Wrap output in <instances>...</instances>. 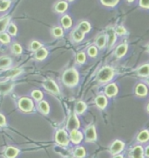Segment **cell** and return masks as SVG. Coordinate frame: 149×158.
<instances>
[{
    "label": "cell",
    "mask_w": 149,
    "mask_h": 158,
    "mask_svg": "<svg viewBox=\"0 0 149 158\" xmlns=\"http://www.w3.org/2000/svg\"><path fill=\"white\" fill-rule=\"evenodd\" d=\"M63 84L68 87H74L79 84V74L75 68H70L66 70L62 76Z\"/></svg>",
    "instance_id": "obj_1"
},
{
    "label": "cell",
    "mask_w": 149,
    "mask_h": 158,
    "mask_svg": "<svg viewBox=\"0 0 149 158\" xmlns=\"http://www.w3.org/2000/svg\"><path fill=\"white\" fill-rule=\"evenodd\" d=\"M115 71L111 66H103L100 70H99L97 75V79L100 84H107L109 83L114 77Z\"/></svg>",
    "instance_id": "obj_2"
},
{
    "label": "cell",
    "mask_w": 149,
    "mask_h": 158,
    "mask_svg": "<svg viewBox=\"0 0 149 158\" xmlns=\"http://www.w3.org/2000/svg\"><path fill=\"white\" fill-rule=\"evenodd\" d=\"M55 141L60 146H67L70 142L69 135L67 134V132L63 129L57 130L56 134H55Z\"/></svg>",
    "instance_id": "obj_3"
},
{
    "label": "cell",
    "mask_w": 149,
    "mask_h": 158,
    "mask_svg": "<svg viewBox=\"0 0 149 158\" xmlns=\"http://www.w3.org/2000/svg\"><path fill=\"white\" fill-rule=\"evenodd\" d=\"M85 140L87 143H94L97 140V131L94 125H89L85 130Z\"/></svg>",
    "instance_id": "obj_4"
},
{
    "label": "cell",
    "mask_w": 149,
    "mask_h": 158,
    "mask_svg": "<svg viewBox=\"0 0 149 158\" xmlns=\"http://www.w3.org/2000/svg\"><path fill=\"white\" fill-rule=\"evenodd\" d=\"M19 109L24 112H31L33 110V101L28 98H22L19 101Z\"/></svg>",
    "instance_id": "obj_5"
},
{
    "label": "cell",
    "mask_w": 149,
    "mask_h": 158,
    "mask_svg": "<svg viewBox=\"0 0 149 158\" xmlns=\"http://www.w3.org/2000/svg\"><path fill=\"white\" fill-rule=\"evenodd\" d=\"M125 149V143L124 142H122L121 140H114L110 145V153L112 154V156H115L120 154L121 151H123V149Z\"/></svg>",
    "instance_id": "obj_6"
},
{
    "label": "cell",
    "mask_w": 149,
    "mask_h": 158,
    "mask_svg": "<svg viewBox=\"0 0 149 158\" xmlns=\"http://www.w3.org/2000/svg\"><path fill=\"white\" fill-rule=\"evenodd\" d=\"M79 127H80V122H79L77 115L75 113L71 115L70 117L68 118V121H67L66 129L69 131H72L74 130H79Z\"/></svg>",
    "instance_id": "obj_7"
},
{
    "label": "cell",
    "mask_w": 149,
    "mask_h": 158,
    "mask_svg": "<svg viewBox=\"0 0 149 158\" xmlns=\"http://www.w3.org/2000/svg\"><path fill=\"white\" fill-rule=\"evenodd\" d=\"M106 35L107 38V45L108 48H112L117 41V34L115 32V29H113L112 27H108L107 29Z\"/></svg>",
    "instance_id": "obj_8"
},
{
    "label": "cell",
    "mask_w": 149,
    "mask_h": 158,
    "mask_svg": "<svg viewBox=\"0 0 149 158\" xmlns=\"http://www.w3.org/2000/svg\"><path fill=\"white\" fill-rule=\"evenodd\" d=\"M44 88L46 89L47 91L51 92L52 94H59V88L57 85V84L51 79H47L43 84Z\"/></svg>",
    "instance_id": "obj_9"
},
{
    "label": "cell",
    "mask_w": 149,
    "mask_h": 158,
    "mask_svg": "<svg viewBox=\"0 0 149 158\" xmlns=\"http://www.w3.org/2000/svg\"><path fill=\"white\" fill-rule=\"evenodd\" d=\"M130 158H145L144 148L141 145H135L134 146L129 153Z\"/></svg>",
    "instance_id": "obj_10"
},
{
    "label": "cell",
    "mask_w": 149,
    "mask_h": 158,
    "mask_svg": "<svg viewBox=\"0 0 149 158\" xmlns=\"http://www.w3.org/2000/svg\"><path fill=\"white\" fill-rule=\"evenodd\" d=\"M134 92L138 98H145L148 94V88L144 83H139L135 86Z\"/></svg>",
    "instance_id": "obj_11"
},
{
    "label": "cell",
    "mask_w": 149,
    "mask_h": 158,
    "mask_svg": "<svg viewBox=\"0 0 149 158\" xmlns=\"http://www.w3.org/2000/svg\"><path fill=\"white\" fill-rule=\"evenodd\" d=\"M118 92H119V88L115 83L107 84L104 90V93L107 96V98H113L117 96Z\"/></svg>",
    "instance_id": "obj_12"
},
{
    "label": "cell",
    "mask_w": 149,
    "mask_h": 158,
    "mask_svg": "<svg viewBox=\"0 0 149 158\" xmlns=\"http://www.w3.org/2000/svg\"><path fill=\"white\" fill-rule=\"evenodd\" d=\"M69 138H70L71 142L73 144H79L84 138V135L79 130H72V131H70V134H69Z\"/></svg>",
    "instance_id": "obj_13"
},
{
    "label": "cell",
    "mask_w": 149,
    "mask_h": 158,
    "mask_svg": "<svg viewBox=\"0 0 149 158\" xmlns=\"http://www.w3.org/2000/svg\"><path fill=\"white\" fill-rule=\"evenodd\" d=\"M94 103H95L96 107L98 108L99 110L106 109L107 104H108V99H107V96L103 95V94L98 95L95 98V100H94Z\"/></svg>",
    "instance_id": "obj_14"
},
{
    "label": "cell",
    "mask_w": 149,
    "mask_h": 158,
    "mask_svg": "<svg viewBox=\"0 0 149 158\" xmlns=\"http://www.w3.org/2000/svg\"><path fill=\"white\" fill-rule=\"evenodd\" d=\"M127 50H128V45L126 43H122L121 44H119L118 46L116 47L115 51H114V55L116 56L118 59H120L121 57L125 56L127 52Z\"/></svg>",
    "instance_id": "obj_15"
},
{
    "label": "cell",
    "mask_w": 149,
    "mask_h": 158,
    "mask_svg": "<svg viewBox=\"0 0 149 158\" xmlns=\"http://www.w3.org/2000/svg\"><path fill=\"white\" fill-rule=\"evenodd\" d=\"M107 38L106 33H101V34L98 35L95 38V45L99 50H103L105 47L107 46Z\"/></svg>",
    "instance_id": "obj_16"
},
{
    "label": "cell",
    "mask_w": 149,
    "mask_h": 158,
    "mask_svg": "<svg viewBox=\"0 0 149 158\" xmlns=\"http://www.w3.org/2000/svg\"><path fill=\"white\" fill-rule=\"evenodd\" d=\"M85 34L82 32L80 30H79L78 28H75L71 33V37L73 40V42L80 43L81 41H83V39L85 38Z\"/></svg>",
    "instance_id": "obj_17"
},
{
    "label": "cell",
    "mask_w": 149,
    "mask_h": 158,
    "mask_svg": "<svg viewBox=\"0 0 149 158\" xmlns=\"http://www.w3.org/2000/svg\"><path fill=\"white\" fill-rule=\"evenodd\" d=\"M137 75L140 77H149V64H144L140 65V67L137 68L136 70Z\"/></svg>",
    "instance_id": "obj_18"
},
{
    "label": "cell",
    "mask_w": 149,
    "mask_h": 158,
    "mask_svg": "<svg viewBox=\"0 0 149 158\" xmlns=\"http://www.w3.org/2000/svg\"><path fill=\"white\" fill-rule=\"evenodd\" d=\"M136 140L140 143H146L149 141V130H142L139 132L137 135Z\"/></svg>",
    "instance_id": "obj_19"
},
{
    "label": "cell",
    "mask_w": 149,
    "mask_h": 158,
    "mask_svg": "<svg viewBox=\"0 0 149 158\" xmlns=\"http://www.w3.org/2000/svg\"><path fill=\"white\" fill-rule=\"evenodd\" d=\"M19 149L15 148V147H7L5 149L4 155L6 158H16V156L19 155Z\"/></svg>",
    "instance_id": "obj_20"
},
{
    "label": "cell",
    "mask_w": 149,
    "mask_h": 158,
    "mask_svg": "<svg viewBox=\"0 0 149 158\" xmlns=\"http://www.w3.org/2000/svg\"><path fill=\"white\" fill-rule=\"evenodd\" d=\"M67 8H68V4H67L66 1H64V0L57 2L56 5L54 6L55 11L58 12V13H64L65 10H67Z\"/></svg>",
    "instance_id": "obj_21"
},
{
    "label": "cell",
    "mask_w": 149,
    "mask_h": 158,
    "mask_svg": "<svg viewBox=\"0 0 149 158\" xmlns=\"http://www.w3.org/2000/svg\"><path fill=\"white\" fill-rule=\"evenodd\" d=\"M86 109H87L86 103L83 101H79V102H77L76 105H75V114L76 115H82L86 110Z\"/></svg>",
    "instance_id": "obj_22"
},
{
    "label": "cell",
    "mask_w": 149,
    "mask_h": 158,
    "mask_svg": "<svg viewBox=\"0 0 149 158\" xmlns=\"http://www.w3.org/2000/svg\"><path fill=\"white\" fill-rule=\"evenodd\" d=\"M77 28L79 29V30H80L82 32H84L85 34H86V33L90 32V31H91V29H92V25H91V23H89L88 21L83 20V21H81V22L78 24Z\"/></svg>",
    "instance_id": "obj_23"
},
{
    "label": "cell",
    "mask_w": 149,
    "mask_h": 158,
    "mask_svg": "<svg viewBox=\"0 0 149 158\" xmlns=\"http://www.w3.org/2000/svg\"><path fill=\"white\" fill-rule=\"evenodd\" d=\"M60 23L64 29H69L72 25V20L69 15H64L60 19Z\"/></svg>",
    "instance_id": "obj_24"
},
{
    "label": "cell",
    "mask_w": 149,
    "mask_h": 158,
    "mask_svg": "<svg viewBox=\"0 0 149 158\" xmlns=\"http://www.w3.org/2000/svg\"><path fill=\"white\" fill-rule=\"evenodd\" d=\"M37 107H38L39 111L43 113L44 115H47L50 111V106H49L48 102H46V101H43V100L39 101Z\"/></svg>",
    "instance_id": "obj_25"
},
{
    "label": "cell",
    "mask_w": 149,
    "mask_h": 158,
    "mask_svg": "<svg viewBox=\"0 0 149 158\" xmlns=\"http://www.w3.org/2000/svg\"><path fill=\"white\" fill-rule=\"evenodd\" d=\"M48 55V51L46 48H40L39 50H37L35 53V58L37 60H44L45 58H46Z\"/></svg>",
    "instance_id": "obj_26"
},
{
    "label": "cell",
    "mask_w": 149,
    "mask_h": 158,
    "mask_svg": "<svg viewBox=\"0 0 149 158\" xmlns=\"http://www.w3.org/2000/svg\"><path fill=\"white\" fill-rule=\"evenodd\" d=\"M85 149L82 146H79L74 149L73 151V156L75 158H84L85 156Z\"/></svg>",
    "instance_id": "obj_27"
},
{
    "label": "cell",
    "mask_w": 149,
    "mask_h": 158,
    "mask_svg": "<svg viewBox=\"0 0 149 158\" xmlns=\"http://www.w3.org/2000/svg\"><path fill=\"white\" fill-rule=\"evenodd\" d=\"M99 49L97 48V46L95 44H93V45H90V46L87 48V55H88L90 57H96L98 56V51Z\"/></svg>",
    "instance_id": "obj_28"
},
{
    "label": "cell",
    "mask_w": 149,
    "mask_h": 158,
    "mask_svg": "<svg viewBox=\"0 0 149 158\" xmlns=\"http://www.w3.org/2000/svg\"><path fill=\"white\" fill-rule=\"evenodd\" d=\"M120 0H100L101 5L106 6V7H109V8H112L114 6H116L119 4Z\"/></svg>",
    "instance_id": "obj_29"
},
{
    "label": "cell",
    "mask_w": 149,
    "mask_h": 158,
    "mask_svg": "<svg viewBox=\"0 0 149 158\" xmlns=\"http://www.w3.org/2000/svg\"><path fill=\"white\" fill-rule=\"evenodd\" d=\"M86 61V55L85 53L83 51H80L79 52L77 55H76V63L79 64H84Z\"/></svg>",
    "instance_id": "obj_30"
},
{
    "label": "cell",
    "mask_w": 149,
    "mask_h": 158,
    "mask_svg": "<svg viewBox=\"0 0 149 158\" xmlns=\"http://www.w3.org/2000/svg\"><path fill=\"white\" fill-rule=\"evenodd\" d=\"M11 64V59L9 56H2L0 57V68H6Z\"/></svg>",
    "instance_id": "obj_31"
},
{
    "label": "cell",
    "mask_w": 149,
    "mask_h": 158,
    "mask_svg": "<svg viewBox=\"0 0 149 158\" xmlns=\"http://www.w3.org/2000/svg\"><path fill=\"white\" fill-rule=\"evenodd\" d=\"M51 34L54 37H61L64 35V31L63 29L59 26H56L51 30Z\"/></svg>",
    "instance_id": "obj_32"
},
{
    "label": "cell",
    "mask_w": 149,
    "mask_h": 158,
    "mask_svg": "<svg viewBox=\"0 0 149 158\" xmlns=\"http://www.w3.org/2000/svg\"><path fill=\"white\" fill-rule=\"evenodd\" d=\"M10 21V18L7 17V18H4V19H0V33H2L6 28V26L8 25Z\"/></svg>",
    "instance_id": "obj_33"
},
{
    "label": "cell",
    "mask_w": 149,
    "mask_h": 158,
    "mask_svg": "<svg viewBox=\"0 0 149 158\" xmlns=\"http://www.w3.org/2000/svg\"><path fill=\"white\" fill-rule=\"evenodd\" d=\"M11 51H12V53H14L15 55H19L22 53V47L20 46V44L15 43L11 45Z\"/></svg>",
    "instance_id": "obj_34"
},
{
    "label": "cell",
    "mask_w": 149,
    "mask_h": 158,
    "mask_svg": "<svg viewBox=\"0 0 149 158\" xmlns=\"http://www.w3.org/2000/svg\"><path fill=\"white\" fill-rule=\"evenodd\" d=\"M30 48H31L32 51H37V50H39L40 48H42V44H41V43L40 42L34 40V41H33V42L30 44Z\"/></svg>",
    "instance_id": "obj_35"
},
{
    "label": "cell",
    "mask_w": 149,
    "mask_h": 158,
    "mask_svg": "<svg viewBox=\"0 0 149 158\" xmlns=\"http://www.w3.org/2000/svg\"><path fill=\"white\" fill-rule=\"evenodd\" d=\"M0 42L3 44H9L11 42V37L7 33H0Z\"/></svg>",
    "instance_id": "obj_36"
},
{
    "label": "cell",
    "mask_w": 149,
    "mask_h": 158,
    "mask_svg": "<svg viewBox=\"0 0 149 158\" xmlns=\"http://www.w3.org/2000/svg\"><path fill=\"white\" fill-rule=\"evenodd\" d=\"M115 32H116L117 36H124L127 33V31L124 26L120 25V26H117L115 28Z\"/></svg>",
    "instance_id": "obj_37"
},
{
    "label": "cell",
    "mask_w": 149,
    "mask_h": 158,
    "mask_svg": "<svg viewBox=\"0 0 149 158\" xmlns=\"http://www.w3.org/2000/svg\"><path fill=\"white\" fill-rule=\"evenodd\" d=\"M32 97L37 101H41L43 98V93L40 90H33L32 92Z\"/></svg>",
    "instance_id": "obj_38"
},
{
    "label": "cell",
    "mask_w": 149,
    "mask_h": 158,
    "mask_svg": "<svg viewBox=\"0 0 149 158\" xmlns=\"http://www.w3.org/2000/svg\"><path fill=\"white\" fill-rule=\"evenodd\" d=\"M8 33L11 34V36H16L17 35V31H18V29H17V26L15 25L14 23H11L9 26H8Z\"/></svg>",
    "instance_id": "obj_39"
},
{
    "label": "cell",
    "mask_w": 149,
    "mask_h": 158,
    "mask_svg": "<svg viewBox=\"0 0 149 158\" xmlns=\"http://www.w3.org/2000/svg\"><path fill=\"white\" fill-rule=\"evenodd\" d=\"M10 5H11V1L9 0H5L0 4V11H5L9 8Z\"/></svg>",
    "instance_id": "obj_40"
},
{
    "label": "cell",
    "mask_w": 149,
    "mask_h": 158,
    "mask_svg": "<svg viewBox=\"0 0 149 158\" xmlns=\"http://www.w3.org/2000/svg\"><path fill=\"white\" fill-rule=\"evenodd\" d=\"M139 5L142 9L149 10V0H140Z\"/></svg>",
    "instance_id": "obj_41"
},
{
    "label": "cell",
    "mask_w": 149,
    "mask_h": 158,
    "mask_svg": "<svg viewBox=\"0 0 149 158\" xmlns=\"http://www.w3.org/2000/svg\"><path fill=\"white\" fill-rule=\"evenodd\" d=\"M20 72H21V70H19V69H14V70H10V71H8V72L6 73V76H7V77H13L15 76L19 75Z\"/></svg>",
    "instance_id": "obj_42"
},
{
    "label": "cell",
    "mask_w": 149,
    "mask_h": 158,
    "mask_svg": "<svg viewBox=\"0 0 149 158\" xmlns=\"http://www.w3.org/2000/svg\"><path fill=\"white\" fill-rule=\"evenodd\" d=\"M6 124V120H5V117L2 114H0V126L3 127V126H5Z\"/></svg>",
    "instance_id": "obj_43"
},
{
    "label": "cell",
    "mask_w": 149,
    "mask_h": 158,
    "mask_svg": "<svg viewBox=\"0 0 149 158\" xmlns=\"http://www.w3.org/2000/svg\"><path fill=\"white\" fill-rule=\"evenodd\" d=\"M144 153H145V156L147 158H149V145H147V147H146V149L144 150Z\"/></svg>",
    "instance_id": "obj_44"
},
{
    "label": "cell",
    "mask_w": 149,
    "mask_h": 158,
    "mask_svg": "<svg viewBox=\"0 0 149 158\" xmlns=\"http://www.w3.org/2000/svg\"><path fill=\"white\" fill-rule=\"evenodd\" d=\"M112 158H124V156H123V155H121V154H118V155L113 156V157Z\"/></svg>",
    "instance_id": "obj_45"
},
{
    "label": "cell",
    "mask_w": 149,
    "mask_h": 158,
    "mask_svg": "<svg viewBox=\"0 0 149 158\" xmlns=\"http://www.w3.org/2000/svg\"><path fill=\"white\" fill-rule=\"evenodd\" d=\"M146 110H147V112L149 114V102L147 104V106H146Z\"/></svg>",
    "instance_id": "obj_46"
},
{
    "label": "cell",
    "mask_w": 149,
    "mask_h": 158,
    "mask_svg": "<svg viewBox=\"0 0 149 158\" xmlns=\"http://www.w3.org/2000/svg\"><path fill=\"white\" fill-rule=\"evenodd\" d=\"M146 83H147V85H149V77L146 78Z\"/></svg>",
    "instance_id": "obj_47"
},
{
    "label": "cell",
    "mask_w": 149,
    "mask_h": 158,
    "mask_svg": "<svg viewBox=\"0 0 149 158\" xmlns=\"http://www.w3.org/2000/svg\"><path fill=\"white\" fill-rule=\"evenodd\" d=\"M126 1H127L128 3H133V2H134V0H126Z\"/></svg>",
    "instance_id": "obj_48"
},
{
    "label": "cell",
    "mask_w": 149,
    "mask_h": 158,
    "mask_svg": "<svg viewBox=\"0 0 149 158\" xmlns=\"http://www.w3.org/2000/svg\"><path fill=\"white\" fill-rule=\"evenodd\" d=\"M147 52L149 53V44H147Z\"/></svg>",
    "instance_id": "obj_49"
},
{
    "label": "cell",
    "mask_w": 149,
    "mask_h": 158,
    "mask_svg": "<svg viewBox=\"0 0 149 158\" xmlns=\"http://www.w3.org/2000/svg\"><path fill=\"white\" fill-rule=\"evenodd\" d=\"M68 1H70V2H72V1H74V0H68Z\"/></svg>",
    "instance_id": "obj_50"
}]
</instances>
